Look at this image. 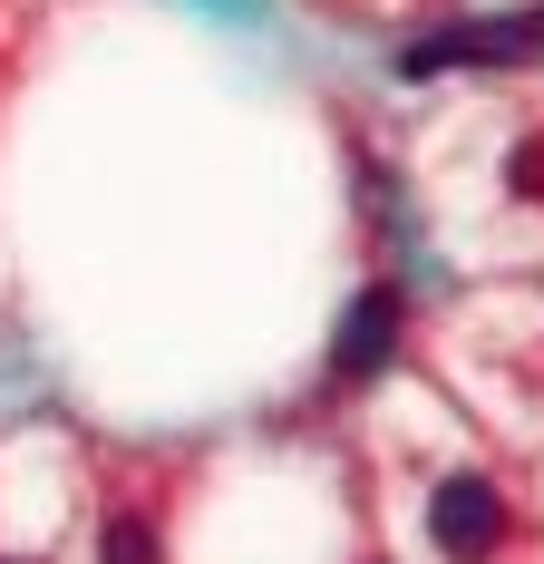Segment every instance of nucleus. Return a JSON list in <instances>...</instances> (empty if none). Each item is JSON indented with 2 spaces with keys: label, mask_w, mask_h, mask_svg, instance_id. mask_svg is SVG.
<instances>
[{
  "label": "nucleus",
  "mask_w": 544,
  "mask_h": 564,
  "mask_svg": "<svg viewBox=\"0 0 544 564\" xmlns=\"http://www.w3.org/2000/svg\"><path fill=\"white\" fill-rule=\"evenodd\" d=\"M428 535H437L457 564H477L496 535H505V497H496L487 477H447V487H437V507H428Z\"/></svg>",
  "instance_id": "obj_1"
},
{
  "label": "nucleus",
  "mask_w": 544,
  "mask_h": 564,
  "mask_svg": "<svg viewBox=\"0 0 544 564\" xmlns=\"http://www.w3.org/2000/svg\"><path fill=\"white\" fill-rule=\"evenodd\" d=\"M340 380H380L389 360H399V292H360L350 312H340Z\"/></svg>",
  "instance_id": "obj_2"
},
{
  "label": "nucleus",
  "mask_w": 544,
  "mask_h": 564,
  "mask_svg": "<svg viewBox=\"0 0 544 564\" xmlns=\"http://www.w3.org/2000/svg\"><path fill=\"white\" fill-rule=\"evenodd\" d=\"M98 564H156V535H146V516H117L108 545H98Z\"/></svg>",
  "instance_id": "obj_3"
}]
</instances>
